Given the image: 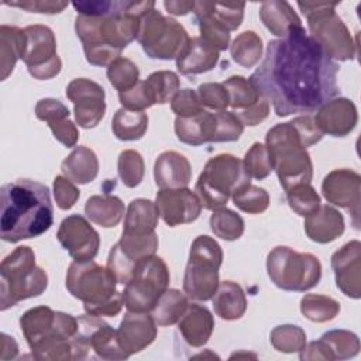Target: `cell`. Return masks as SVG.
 Instances as JSON below:
<instances>
[{
  "label": "cell",
  "instance_id": "cell-7",
  "mask_svg": "<svg viewBox=\"0 0 361 361\" xmlns=\"http://www.w3.org/2000/svg\"><path fill=\"white\" fill-rule=\"evenodd\" d=\"M337 1H298V7L307 18L309 35L322 47L330 59L348 61L357 55L353 37L337 16Z\"/></svg>",
  "mask_w": 361,
  "mask_h": 361
},
{
  "label": "cell",
  "instance_id": "cell-42",
  "mask_svg": "<svg viewBox=\"0 0 361 361\" xmlns=\"http://www.w3.org/2000/svg\"><path fill=\"white\" fill-rule=\"evenodd\" d=\"M300 312L310 322L324 323L338 314L340 303L330 296L307 293L300 300Z\"/></svg>",
  "mask_w": 361,
  "mask_h": 361
},
{
  "label": "cell",
  "instance_id": "cell-16",
  "mask_svg": "<svg viewBox=\"0 0 361 361\" xmlns=\"http://www.w3.org/2000/svg\"><path fill=\"white\" fill-rule=\"evenodd\" d=\"M158 248V235L151 234H126L121 233V238L116 243L107 258V268L113 272L118 283L126 285L140 261L155 254Z\"/></svg>",
  "mask_w": 361,
  "mask_h": 361
},
{
  "label": "cell",
  "instance_id": "cell-25",
  "mask_svg": "<svg viewBox=\"0 0 361 361\" xmlns=\"http://www.w3.org/2000/svg\"><path fill=\"white\" fill-rule=\"evenodd\" d=\"M69 109L56 99H41L35 106V116L38 120L45 121L51 128L54 137L65 147H75L78 142V128L69 120Z\"/></svg>",
  "mask_w": 361,
  "mask_h": 361
},
{
  "label": "cell",
  "instance_id": "cell-26",
  "mask_svg": "<svg viewBox=\"0 0 361 361\" xmlns=\"http://www.w3.org/2000/svg\"><path fill=\"white\" fill-rule=\"evenodd\" d=\"M306 235L319 244H327L338 238L345 228L343 214L329 204H319L305 216Z\"/></svg>",
  "mask_w": 361,
  "mask_h": 361
},
{
  "label": "cell",
  "instance_id": "cell-30",
  "mask_svg": "<svg viewBox=\"0 0 361 361\" xmlns=\"http://www.w3.org/2000/svg\"><path fill=\"white\" fill-rule=\"evenodd\" d=\"M313 350L319 360H347L358 354L360 340L348 330H330L313 341Z\"/></svg>",
  "mask_w": 361,
  "mask_h": 361
},
{
  "label": "cell",
  "instance_id": "cell-31",
  "mask_svg": "<svg viewBox=\"0 0 361 361\" xmlns=\"http://www.w3.org/2000/svg\"><path fill=\"white\" fill-rule=\"evenodd\" d=\"M203 131L206 142H231L241 137L244 124L233 111H204Z\"/></svg>",
  "mask_w": 361,
  "mask_h": 361
},
{
  "label": "cell",
  "instance_id": "cell-44",
  "mask_svg": "<svg viewBox=\"0 0 361 361\" xmlns=\"http://www.w3.org/2000/svg\"><path fill=\"white\" fill-rule=\"evenodd\" d=\"M233 203L248 214H259L269 206V195L264 188L255 186L251 182L238 188L231 195Z\"/></svg>",
  "mask_w": 361,
  "mask_h": 361
},
{
  "label": "cell",
  "instance_id": "cell-18",
  "mask_svg": "<svg viewBox=\"0 0 361 361\" xmlns=\"http://www.w3.org/2000/svg\"><path fill=\"white\" fill-rule=\"evenodd\" d=\"M66 97L73 103L75 118L79 127L93 128L104 116V89L86 78H76L66 86Z\"/></svg>",
  "mask_w": 361,
  "mask_h": 361
},
{
  "label": "cell",
  "instance_id": "cell-46",
  "mask_svg": "<svg viewBox=\"0 0 361 361\" xmlns=\"http://www.w3.org/2000/svg\"><path fill=\"white\" fill-rule=\"evenodd\" d=\"M271 344L281 353H300L306 347V333L295 324H281L271 331Z\"/></svg>",
  "mask_w": 361,
  "mask_h": 361
},
{
  "label": "cell",
  "instance_id": "cell-49",
  "mask_svg": "<svg viewBox=\"0 0 361 361\" xmlns=\"http://www.w3.org/2000/svg\"><path fill=\"white\" fill-rule=\"evenodd\" d=\"M206 10L219 21L221 23L228 31L237 30L244 17L245 3H233V1H206L203 0Z\"/></svg>",
  "mask_w": 361,
  "mask_h": 361
},
{
  "label": "cell",
  "instance_id": "cell-4",
  "mask_svg": "<svg viewBox=\"0 0 361 361\" xmlns=\"http://www.w3.org/2000/svg\"><path fill=\"white\" fill-rule=\"evenodd\" d=\"M20 327L34 358L73 360L72 340L78 331L76 317L48 306H37L20 317Z\"/></svg>",
  "mask_w": 361,
  "mask_h": 361
},
{
  "label": "cell",
  "instance_id": "cell-11",
  "mask_svg": "<svg viewBox=\"0 0 361 361\" xmlns=\"http://www.w3.org/2000/svg\"><path fill=\"white\" fill-rule=\"evenodd\" d=\"M189 38L182 24L155 8L140 18L137 41L152 59H176L188 45Z\"/></svg>",
  "mask_w": 361,
  "mask_h": 361
},
{
  "label": "cell",
  "instance_id": "cell-6",
  "mask_svg": "<svg viewBox=\"0 0 361 361\" xmlns=\"http://www.w3.org/2000/svg\"><path fill=\"white\" fill-rule=\"evenodd\" d=\"M48 286L47 272L35 264L34 251L21 245L0 264V309L39 296Z\"/></svg>",
  "mask_w": 361,
  "mask_h": 361
},
{
  "label": "cell",
  "instance_id": "cell-28",
  "mask_svg": "<svg viewBox=\"0 0 361 361\" xmlns=\"http://www.w3.org/2000/svg\"><path fill=\"white\" fill-rule=\"evenodd\" d=\"M214 329L212 312L197 303H189L188 309L178 322V331L183 341L190 347H203Z\"/></svg>",
  "mask_w": 361,
  "mask_h": 361
},
{
  "label": "cell",
  "instance_id": "cell-40",
  "mask_svg": "<svg viewBox=\"0 0 361 361\" xmlns=\"http://www.w3.org/2000/svg\"><path fill=\"white\" fill-rule=\"evenodd\" d=\"M148 128V116L144 111L118 109L111 120V130L121 141H135L144 137Z\"/></svg>",
  "mask_w": 361,
  "mask_h": 361
},
{
  "label": "cell",
  "instance_id": "cell-23",
  "mask_svg": "<svg viewBox=\"0 0 361 361\" xmlns=\"http://www.w3.org/2000/svg\"><path fill=\"white\" fill-rule=\"evenodd\" d=\"M313 120L323 134L344 137L357 126V107L350 99L334 97L317 109Z\"/></svg>",
  "mask_w": 361,
  "mask_h": 361
},
{
  "label": "cell",
  "instance_id": "cell-22",
  "mask_svg": "<svg viewBox=\"0 0 361 361\" xmlns=\"http://www.w3.org/2000/svg\"><path fill=\"white\" fill-rule=\"evenodd\" d=\"M331 268L337 288L348 298L361 296V244L353 240L344 244L331 257Z\"/></svg>",
  "mask_w": 361,
  "mask_h": 361
},
{
  "label": "cell",
  "instance_id": "cell-12",
  "mask_svg": "<svg viewBox=\"0 0 361 361\" xmlns=\"http://www.w3.org/2000/svg\"><path fill=\"white\" fill-rule=\"evenodd\" d=\"M169 271L165 261L158 255H151L140 261L131 279L126 283L123 303L128 312L148 313L158 299L168 289Z\"/></svg>",
  "mask_w": 361,
  "mask_h": 361
},
{
  "label": "cell",
  "instance_id": "cell-8",
  "mask_svg": "<svg viewBox=\"0 0 361 361\" xmlns=\"http://www.w3.org/2000/svg\"><path fill=\"white\" fill-rule=\"evenodd\" d=\"M243 161L231 154H219L210 158L199 175L195 193L202 207L217 210L227 204L231 195L245 183H250Z\"/></svg>",
  "mask_w": 361,
  "mask_h": 361
},
{
  "label": "cell",
  "instance_id": "cell-37",
  "mask_svg": "<svg viewBox=\"0 0 361 361\" xmlns=\"http://www.w3.org/2000/svg\"><path fill=\"white\" fill-rule=\"evenodd\" d=\"M25 48L24 30L3 24L0 27V71L1 80H6L13 72L16 62L23 58Z\"/></svg>",
  "mask_w": 361,
  "mask_h": 361
},
{
  "label": "cell",
  "instance_id": "cell-52",
  "mask_svg": "<svg viewBox=\"0 0 361 361\" xmlns=\"http://www.w3.org/2000/svg\"><path fill=\"white\" fill-rule=\"evenodd\" d=\"M206 111V110H204ZM204 111L192 117H176L175 118V134L183 144L199 147L204 142L203 135V118Z\"/></svg>",
  "mask_w": 361,
  "mask_h": 361
},
{
  "label": "cell",
  "instance_id": "cell-55",
  "mask_svg": "<svg viewBox=\"0 0 361 361\" xmlns=\"http://www.w3.org/2000/svg\"><path fill=\"white\" fill-rule=\"evenodd\" d=\"M196 92L203 107L214 111H224L228 107V93L223 83H202Z\"/></svg>",
  "mask_w": 361,
  "mask_h": 361
},
{
  "label": "cell",
  "instance_id": "cell-10",
  "mask_svg": "<svg viewBox=\"0 0 361 361\" xmlns=\"http://www.w3.org/2000/svg\"><path fill=\"white\" fill-rule=\"evenodd\" d=\"M267 272L279 289L305 292L319 283L322 265L313 254L296 252L289 247L278 245L267 257Z\"/></svg>",
  "mask_w": 361,
  "mask_h": 361
},
{
  "label": "cell",
  "instance_id": "cell-9",
  "mask_svg": "<svg viewBox=\"0 0 361 361\" xmlns=\"http://www.w3.org/2000/svg\"><path fill=\"white\" fill-rule=\"evenodd\" d=\"M223 251L219 243L209 235L193 240L183 275V293L197 302L210 300L220 283L219 269Z\"/></svg>",
  "mask_w": 361,
  "mask_h": 361
},
{
  "label": "cell",
  "instance_id": "cell-17",
  "mask_svg": "<svg viewBox=\"0 0 361 361\" xmlns=\"http://www.w3.org/2000/svg\"><path fill=\"white\" fill-rule=\"evenodd\" d=\"M228 93V106L244 126H257L269 114V102L244 76L234 75L223 82Z\"/></svg>",
  "mask_w": 361,
  "mask_h": 361
},
{
  "label": "cell",
  "instance_id": "cell-56",
  "mask_svg": "<svg viewBox=\"0 0 361 361\" xmlns=\"http://www.w3.org/2000/svg\"><path fill=\"white\" fill-rule=\"evenodd\" d=\"M80 196L76 185L63 175H58L54 179V197L56 206L62 210H69L75 206Z\"/></svg>",
  "mask_w": 361,
  "mask_h": 361
},
{
  "label": "cell",
  "instance_id": "cell-61",
  "mask_svg": "<svg viewBox=\"0 0 361 361\" xmlns=\"http://www.w3.org/2000/svg\"><path fill=\"white\" fill-rule=\"evenodd\" d=\"M18 353V345L16 343V340L4 333H1V353H0V358L3 361L6 360H13L16 358Z\"/></svg>",
  "mask_w": 361,
  "mask_h": 361
},
{
  "label": "cell",
  "instance_id": "cell-59",
  "mask_svg": "<svg viewBox=\"0 0 361 361\" xmlns=\"http://www.w3.org/2000/svg\"><path fill=\"white\" fill-rule=\"evenodd\" d=\"M123 295L121 292H116L113 298H110L109 300L100 303V305H94V306H85V310L87 314H92V316H97V317H102V316H109V317H113L116 314H118L121 312V307H123Z\"/></svg>",
  "mask_w": 361,
  "mask_h": 361
},
{
  "label": "cell",
  "instance_id": "cell-19",
  "mask_svg": "<svg viewBox=\"0 0 361 361\" xmlns=\"http://www.w3.org/2000/svg\"><path fill=\"white\" fill-rule=\"evenodd\" d=\"M56 238L73 261H92L100 247L99 233L90 226L86 217L71 214L59 224Z\"/></svg>",
  "mask_w": 361,
  "mask_h": 361
},
{
  "label": "cell",
  "instance_id": "cell-34",
  "mask_svg": "<svg viewBox=\"0 0 361 361\" xmlns=\"http://www.w3.org/2000/svg\"><path fill=\"white\" fill-rule=\"evenodd\" d=\"M63 176L73 183L85 185L92 182L99 172V161L93 149L79 145L61 164Z\"/></svg>",
  "mask_w": 361,
  "mask_h": 361
},
{
  "label": "cell",
  "instance_id": "cell-36",
  "mask_svg": "<svg viewBox=\"0 0 361 361\" xmlns=\"http://www.w3.org/2000/svg\"><path fill=\"white\" fill-rule=\"evenodd\" d=\"M85 214L90 221L104 228L116 227L124 216V203L113 195H94L87 199Z\"/></svg>",
  "mask_w": 361,
  "mask_h": 361
},
{
  "label": "cell",
  "instance_id": "cell-43",
  "mask_svg": "<svg viewBox=\"0 0 361 361\" xmlns=\"http://www.w3.org/2000/svg\"><path fill=\"white\" fill-rule=\"evenodd\" d=\"M210 228L216 237L226 241H234L244 233V220L235 212L221 207L213 210V214L210 216Z\"/></svg>",
  "mask_w": 361,
  "mask_h": 361
},
{
  "label": "cell",
  "instance_id": "cell-39",
  "mask_svg": "<svg viewBox=\"0 0 361 361\" xmlns=\"http://www.w3.org/2000/svg\"><path fill=\"white\" fill-rule=\"evenodd\" d=\"M188 296L178 289H166L151 310V316L157 326H172L179 322L188 309Z\"/></svg>",
  "mask_w": 361,
  "mask_h": 361
},
{
  "label": "cell",
  "instance_id": "cell-45",
  "mask_svg": "<svg viewBox=\"0 0 361 361\" xmlns=\"http://www.w3.org/2000/svg\"><path fill=\"white\" fill-rule=\"evenodd\" d=\"M145 85L157 104H165L179 90V76L172 71H157L145 79Z\"/></svg>",
  "mask_w": 361,
  "mask_h": 361
},
{
  "label": "cell",
  "instance_id": "cell-35",
  "mask_svg": "<svg viewBox=\"0 0 361 361\" xmlns=\"http://www.w3.org/2000/svg\"><path fill=\"white\" fill-rule=\"evenodd\" d=\"M158 219H159V210L155 202H151L148 199H134L130 202L127 207L123 233L151 234L155 231Z\"/></svg>",
  "mask_w": 361,
  "mask_h": 361
},
{
  "label": "cell",
  "instance_id": "cell-2",
  "mask_svg": "<svg viewBox=\"0 0 361 361\" xmlns=\"http://www.w3.org/2000/svg\"><path fill=\"white\" fill-rule=\"evenodd\" d=\"M155 8V1H117L114 11L106 16H82L75 18V31L83 44L86 61L94 66H109L120 58L121 51L140 30V18Z\"/></svg>",
  "mask_w": 361,
  "mask_h": 361
},
{
  "label": "cell",
  "instance_id": "cell-33",
  "mask_svg": "<svg viewBox=\"0 0 361 361\" xmlns=\"http://www.w3.org/2000/svg\"><path fill=\"white\" fill-rule=\"evenodd\" d=\"M214 313L223 320H237L247 310V298L243 288L233 281L219 283L212 298Z\"/></svg>",
  "mask_w": 361,
  "mask_h": 361
},
{
  "label": "cell",
  "instance_id": "cell-32",
  "mask_svg": "<svg viewBox=\"0 0 361 361\" xmlns=\"http://www.w3.org/2000/svg\"><path fill=\"white\" fill-rule=\"evenodd\" d=\"M259 18L271 34L283 38L293 28L303 27L299 16L288 1L269 0L259 7Z\"/></svg>",
  "mask_w": 361,
  "mask_h": 361
},
{
  "label": "cell",
  "instance_id": "cell-1",
  "mask_svg": "<svg viewBox=\"0 0 361 361\" xmlns=\"http://www.w3.org/2000/svg\"><path fill=\"white\" fill-rule=\"evenodd\" d=\"M338 65L303 27L268 42L259 66L248 78L278 117L312 113L334 99Z\"/></svg>",
  "mask_w": 361,
  "mask_h": 361
},
{
  "label": "cell",
  "instance_id": "cell-24",
  "mask_svg": "<svg viewBox=\"0 0 361 361\" xmlns=\"http://www.w3.org/2000/svg\"><path fill=\"white\" fill-rule=\"evenodd\" d=\"M116 334L120 347L130 357L131 354L140 353L155 340L157 323L148 313L127 310Z\"/></svg>",
  "mask_w": 361,
  "mask_h": 361
},
{
  "label": "cell",
  "instance_id": "cell-3",
  "mask_svg": "<svg viewBox=\"0 0 361 361\" xmlns=\"http://www.w3.org/2000/svg\"><path fill=\"white\" fill-rule=\"evenodd\" d=\"M0 237L18 243L38 237L54 223V207L47 185L17 179L0 190Z\"/></svg>",
  "mask_w": 361,
  "mask_h": 361
},
{
  "label": "cell",
  "instance_id": "cell-15",
  "mask_svg": "<svg viewBox=\"0 0 361 361\" xmlns=\"http://www.w3.org/2000/svg\"><path fill=\"white\" fill-rule=\"evenodd\" d=\"M25 48L23 61L30 75L38 80L52 79L61 72L62 62L56 54V39L54 31L41 24L24 28Z\"/></svg>",
  "mask_w": 361,
  "mask_h": 361
},
{
  "label": "cell",
  "instance_id": "cell-48",
  "mask_svg": "<svg viewBox=\"0 0 361 361\" xmlns=\"http://www.w3.org/2000/svg\"><path fill=\"white\" fill-rule=\"evenodd\" d=\"M117 171L124 186H138L144 178V159L141 154L134 149H126L120 152L117 161Z\"/></svg>",
  "mask_w": 361,
  "mask_h": 361
},
{
  "label": "cell",
  "instance_id": "cell-29",
  "mask_svg": "<svg viewBox=\"0 0 361 361\" xmlns=\"http://www.w3.org/2000/svg\"><path fill=\"white\" fill-rule=\"evenodd\" d=\"M219 51L200 37L189 38L188 45L176 58V68L182 75H199L212 71L219 62Z\"/></svg>",
  "mask_w": 361,
  "mask_h": 361
},
{
  "label": "cell",
  "instance_id": "cell-27",
  "mask_svg": "<svg viewBox=\"0 0 361 361\" xmlns=\"http://www.w3.org/2000/svg\"><path fill=\"white\" fill-rule=\"evenodd\" d=\"M154 179L159 189L186 188L192 179V166L185 155L164 151L154 164Z\"/></svg>",
  "mask_w": 361,
  "mask_h": 361
},
{
  "label": "cell",
  "instance_id": "cell-5",
  "mask_svg": "<svg viewBox=\"0 0 361 361\" xmlns=\"http://www.w3.org/2000/svg\"><path fill=\"white\" fill-rule=\"evenodd\" d=\"M272 171L278 175L283 190L302 183H310L313 165L306 145L292 120L268 130L265 137Z\"/></svg>",
  "mask_w": 361,
  "mask_h": 361
},
{
  "label": "cell",
  "instance_id": "cell-54",
  "mask_svg": "<svg viewBox=\"0 0 361 361\" xmlns=\"http://www.w3.org/2000/svg\"><path fill=\"white\" fill-rule=\"evenodd\" d=\"M171 109L176 117H192L204 111L200 97L193 89H180L171 100Z\"/></svg>",
  "mask_w": 361,
  "mask_h": 361
},
{
  "label": "cell",
  "instance_id": "cell-51",
  "mask_svg": "<svg viewBox=\"0 0 361 361\" xmlns=\"http://www.w3.org/2000/svg\"><path fill=\"white\" fill-rule=\"evenodd\" d=\"M289 207L299 216H306L320 204V196L310 183H302L286 190Z\"/></svg>",
  "mask_w": 361,
  "mask_h": 361
},
{
  "label": "cell",
  "instance_id": "cell-38",
  "mask_svg": "<svg viewBox=\"0 0 361 361\" xmlns=\"http://www.w3.org/2000/svg\"><path fill=\"white\" fill-rule=\"evenodd\" d=\"M192 13L199 25L200 38L219 52L226 51L230 47V31L206 10L203 1H195Z\"/></svg>",
  "mask_w": 361,
  "mask_h": 361
},
{
  "label": "cell",
  "instance_id": "cell-50",
  "mask_svg": "<svg viewBox=\"0 0 361 361\" xmlns=\"http://www.w3.org/2000/svg\"><path fill=\"white\" fill-rule=\"evenodd\" d=\"M244 169L250 178L264 179L272 172V164L268 149L261 142H254L251 148L245 152L243 159Z\"/></svg>",
  "mask_w": 361,
  "mask_h": 361
},
{
  "label": "cell",
  "instance_id": "cell-58",
  "mask_svg": "<svg viewBox=\"0 0 361 361\" xmlns=\"http://www.w3.org/2000/svg\"><path fill=\"white\" fill-rule=\"evenodd\" d=\"M293 126L296 127V130L299 131L306 148L319 142L323 137V133L316 127L314 124V120L312 116L309 114H305V116H299V117H295L292 120Z\"/></svg>",
  "mask_w": 361,
  "mask_h": 361
},
{
  "label": "cell",
  "instance_id": "cell-57",
  "mask_svg": "<svg viewBox=\"0 0 361 361\" xmlns=\"http://www.w3.org/2000/svg\"><path fill=\"white\" fill-rule=\"evenodd\" d=\"M4 4L11 7H18L30 13L42 14H56L68 7L66 1H48V0H25V1H6Z\"/></svg>",
  "mask_w": 361,
  "mask_h": 361
},
{
  "label": "cell",
  "instance_id": "cell-47",
  "mask_svg": "<svg viewBox=\"0 0 361 361\" xmlns=\"http://www.w3.org/2000/svg\"><path fill=\"white\" fill-rule=\"evenodd\" d=\"M138 66L127 58L120 56L107 66V79L118 92L131 89L138 82Z\"/></svg>",
  "mask_w": 361,
  "mask_h": 361
},
{
  "label": "cell",
  "instance_id": "cell-41",
  "mask_svg": "<svg viewBox=\"0 0 361 361\" xmlns=\"http://www.w3.org/2000/svg\"><path fill=\"white\" fill-rule=\"evenodd\" d=\"M230 54L235 63L252 68L262 58V39L254 31H244L231 42Z\"/></svg>",
  "mask_w": 361,
  "mask_h": 361
},
{
  "label": "cell",
  "instance_id": "cell-14",
  "mask_svg": "<svg viewBox=\"0 0 361 361\" xmlns=\"http://www.w3.org/2000/svg\"><path fill=\"white\" fill-rule=\"evenodd\" d=\"M73 360L87 358L89 350L102 360H126L128 355L118 344L116 330L97 316L78 317V331L72 340Z\"/></svg>",
  "mask_w": 361,
  "mask_h": 361
},
{
  "label": "cell",
  "instance_id": "cell-60",
  "mask_svg": "<svg viewBox=\"0 0 361 361\" xmlns=\"http://www.w3.org/2000/svg\"><path fill=\"white\" fill-rule=\"evenodd\" d=\"M164 7L166 8V11L169 14L173 16H185L190 11H193L195 7V1H183V0H166L164 1Z\"/></svg>",
  "mask_w": 361,
  "mask_h": 361
},
{
  "label": "cell",
  "instance_id": "cell-20",
  "mask_svg": "<svg viewBox=\"0 0 361 361\" xmlns=\"http://www.w3.org/2000/svg\"><path fill=\"white\" fill-rule=\"evenodd\" d=\"M324 199L347 210L353 217L355 228L360 227V202H361V176L351 169H334L327 173L322 183Z\"/></svg>",
  "mask_w": 361,
  "mask_h": 361
},
{
  "label": "cell",
  "instance_id": "cell-21",
  "mask_svg": "<svg viewBox=\"0 0 361 361\" xmlns=\"http://www.w3.org/2000/svg\"><path fill=\"white\" fill-rule=\"evenodd\" d=\"M155 204L159 216L169 227L193 223L202 212L200 199L188 188L159 189Z\"/></svg>",
  "mask_w": 361,
  "mask_h": 361
},
{
  "label": "cell",
  "instance_id": "cell-13",
  "mask_svg": "<svg viewBox=\"0 0 361 361\" xmlns=\"http://www.w3.org/2000/svg\"><path fill=\"white\" fill-rule=\"evenodd\" d=\"M117 279L107 267L92 261H73L66 272L68 292L83 302V306L100 305L117 292Z\"/></svg>",
  "mask_w": 361,
  "mask_h": 361
},
{
  "label": "cell",
  "instance_id": "cell-53",
  "mask_svg": "<svg viewBox=\"0 0 361 361\" xmlns=\"http://www.w3.org/2000/svg\"><path fill=\"white\" fill-rule=\"evenodd\" d=\"M118 100L124 109L134 111H144L155 104L145 80H138L131 89L118 92Z\"/></svg>",
  "mask_w": 361,
  "mask_h": 361
}]
</instances>
